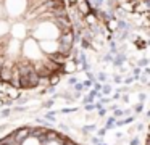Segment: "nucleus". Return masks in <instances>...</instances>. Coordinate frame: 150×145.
Here are the masks:
<instances>
[{
	"mask_svg": "<svg viewBox=\"0 0 150 145\" xmlns=\"http://www.w3.org/2000/svg\"><path fill=\"white\" fill-rule=\"evenodd\" d=\"M139 98H140V102H144V100H145V93H140Z\"/></svg>",
	"mask_w": 150,
	"mask_h": 145,
	"instance_id": "15",
	"label": "nucleus"
},
{
	"mask_svg": "<svg viewBox=\"0 0 150 145\" xmlns=\"http://www.w3.org/2000/svg\"><path fill=\"white\" fill-rule=\"evenodd\" d=\"M74 32L65 0H0V60L13 69L31 63L34 69L50 61L42 40L60 42Z\"/></svg>",
	"mask_w": 150,
	"mask_h": 145,
	"instance_id": "1",
	"label": "nucleus"
},
{
	"mask_svg": "<svg viewBox=\"0 0 150 145\" xmlns=\"http://www.w3.org/2000/svg\"><path fill=\"white\" fill-rule=\"evenodd\" d=\"M142 108H144V106H142V103H140V105H137V106H136V111H137V113H140V111H142Z\"/></svg>",
	"mask_w": 150,
	"mask_h": 145,
	"instance_id": "11",
	"label": "nucleus"
},
{
	"mask_svg": "<svg viewBox=\"0 0 150 145\" xmlns=\"http://www.w3.org/2000/svg\"><path fill=\"white\" fill-rule=\"evenodd\" d=\"M98 79H100V81H105V79H107V76H105V74H103V73H102V74H100V76H98Z\"/></svg>",
	"mask_w": 150,
	"mask_h": 145,
	"instance_id": "14",
	"label": "nucleus"
},
{
	"mask_svg": "<svg viewBox=\"0 0 150 145\" xmlns=\"http://www.w3.org/2000/svg\"><path fill=\"white\" fill-rule=\"evenodd\" d=\"M131 145H139V139H132V140H131Z\"/></svg>",
	"mask_w": 150,
	"mask_h": 145,
	"instance_id": "12",
	"label": "nucleus"
},
{
	"mask_svg": "<svg viewBox=\"0 0 150 145\" xmlns=\"http://www.w3.org/2000/svg\"><path fill=\"white\" fill-rule=\"evenodd\" d=\"M139 64H140V66H147V64H149V61H147L145 58H144V60H140V61H139Z\"/></svg>",
	"mask_w": 150,
	"mask_h": 145,
	"instance_id": "9",
	"label": "nucleus"
},
{
	"mask_svg": "<svg viewBox=\"0 0 150 145\" xmlns=\"http://www.w3.org/2000/svg\"><path fill=\"white\" fill-rule=\"evenodd\" d=\"M74 89H76V92H81L84 87H82V84H78V82H76V84H74Z\"/></svg>",
	"mask_w": 150,
	"mask_h": 145,
	"instance_id": "5",
	"label": "nucleus"
},
{
	"mask_svg": "<svg viewBox=\"0 0 150 145\" xmlns=\"http://www.w3.org/2000/svg\"><path fill=\"white\" fill-rule=\"evenodd\" d=\"M91 86H92V81H91V79L82 82V87H84V89H87V87H91Z\"/></svg>",
	"mask_w": 150,
	"mask_h": 145,
	"instance_id": "4",
	"label": "nucleus"
},
{
	"mask_svg": "<svg viewBox=\"0 0 150 145\" xmlns=\"http://www.w3.org/2000/svg\"><path fill=\"white\" fill-rule=\"evenodd\" d=\"M100 89H102V86H100L98 82H95V84H94V90H95V92H98Z\"/></svg>",
	"mask_w": 150,
	"mask_h": 145,
	"instance_id": "8",
	"label": "nucleus"
},
{
	"mask_svg": "<svg viewBox=\"0 0 150 145\" xmlns=\"http://www.w3.org/2000/svg\"><path fill=\"white\" fill-rule=\"evenodd\" d=\"M53 105V100H49V102L45 103V106H52Z\"/></svg>",
	"mask_w": 150,
	"mask_h": 145,
	"instance_id": "16",
	"label": "nucleus"
},
{
	"mask_svg": "<svg viewBox=\"0 0 150 145\" xmlns=\"http://www.w3.org/2000/svg\"><path fill=\"white\" fill-rule=\"evenodd\" d=\"M102 87H103V93H105V95H108V93L111 92V87L110 86H102Z\"/></svg>",
	"mask_w": 150,
	"mask_h": 145,
	"instance_id": "3",
	"label": "nucleus"
},
{
	"mask_svg": "<svg viewBox=\"0 0 150 145\" xmlns=\"http://www.w3.org/2000/svg\"><path fill=\"white\" fill-rule=\"evenodd\" d=\"M94 129H95V126H86V127H84V131L91 132V131H94Z\"/></svg>",
	"mask_w": 150,
	"mask_h": 145,
	"instance_id": "10",
	"label": "nucleus"
},
{
	"mask_svg": "<svg viewBox=\"0 0 150 145\" xmlns=\"http://www.w3.org/2000/svg\"><path fill=\"white\" fill-rule=\"evenodd\" d=\"M10 115V110H4V111H2V116H8Z\"/></svg>",
	"mask_w": 150,
	"mask_h": 145,
	"instance_id": "13",
	"label": "nucleus"
},
{
	"mask_svg": "<svg viewBox=\"0 0 150 145\" xmlns=\"http://www.w3.org/2000/svg\"><path fill=\"white\" fill-rule=\"evenodd\" d=\"M78 108H63L62 113H71V111H76Z\"/></svg>",
	"mask_w": 150,
	"mask_h": 145,
	"instance_id": "6",
	"label": "nucleus"
},
{
	"mask_svg": "<svg viewBox=\"0 0 150 145\" xmlns=\"http://www.w3.org/2000/svg\"><path fill=\"white\" fill-rule=\"evenodd\" d=\"M115 124H116V119H115V118H108V121H107V129L115 127Z\"/></svg>",
	"mask_w": 150,
	"mask_h": 145,
	"instance_id": "2",
	"label": "nucleus"
},
{
	"mask_svg": "<svg viewBox=\"0 0 150 145\" xmlns=\"http://www.w3.org/2000/svg\"><path fill=\"white\" fill-rule=\"evenodd\" d=\"M140 79H142V82H147V74H144V76L140 77Z\"/></svg>",
	"mask_w": 150,
	"mask_h": 145,
	"instance_id": "17",
	"label": "nucleus"
},
{
	"mask_svg": "<svg viewBox=\"0 0 150 145\" xmlns=\"http://www.w3.org/2000/svg\"><path fill=\"white\" fill-rule=\"evenodd\" d=\"M134 77H136V79H137V77H140V69H139V68L134 69Z\"/></svg>",
	"mask_w": 150,
	"mask_h": 145,
	"instance_id": "7",
	"label": "nucleus"
}]
</instances>
